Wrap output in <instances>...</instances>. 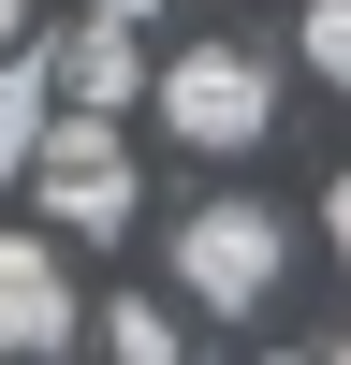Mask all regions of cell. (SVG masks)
I'll list each match as a JSON object with an SVG mask.
<instances>
[{"label": "cell", "instance_id": "cell-7", "mask_svg": "<svg viewBox=\"0 0 351 365\" xmlns=\"http://www.w3.org/2000/svg\"><path fill=\"white\" fill-rule=\"evenodd\" d=\"M103 365H176V322L146 307V292H117L103 307Z\"/></svg>", "mask_w": 351, "mask_h": 365}, {"label": "cell", "instance_id": "cell-6", "mask_svg": "<svg viewBox=\"0 0 351 365\" xmlns=\"http://www.w3.org/2000/svg\"><path fill=\"white\" fill-rule=\"evenodd\" d=\"M44 132H58V73L44 58H0V175L44 161Z\"/></svg>", "mask_w": 351, "mask_h": 365}, {"label": "cell", "instance_id": "cell-4", "mask_svg": "<svg viewBox=\"0 0 351 365\" xmlns=\"http://www.w3.org/2000/svg\"><path fill=\"white\" fill-rule=\"evenodd\" d=\"M73 278H58V249H29V234H0V365H44L73 351Z\"/></svg>", "mask_w": 351, "mask_h": 365}, {"label": "cell", "instance_id": "cell-11", "mask_svg": "<svg viewBox=\"0 0 351 365\" xmlns=\"http://www.w3.org/2000/svg\"><path fill=\"white\" fill-rule=\"evenodd\" d=\"M322 365H351V336H337V351H322Z\"/></svg>", "mask_w": 351, "mask_h": 365}, {"label": "cell", "instance_id": "cell-5", "mask_svg": "<svg viewBox=\"0 0 351 365\" xmlns=\"http://www.w3.org/2000/svg\"><path fill=\"white\" fill-rule=\"evenodd\" d=\"M44 73H58V103H88V117H117L146 88V44H132V0H103V15L73 29V44H44Z\"/></svg>", "mask_w": 351, "mask_h": 365}, {"label": "cell", "instance_id": "cell-2", "mask_svg": "<svg viewBox=\"0 0 351 365\" xmlns=\"http://www.w3.org/2000/svg\"><path fill=\"white\" fill-rule=\"evenodd\" d=\"M161 117H176L190 161H234V146L278 132V58L263 44H176L161 58Z\"/></svg>", "mask_w": 351, "mask_h": 365}, {"label": "cell", "instance_id": "cell-8", "mask_svg": "<svg viewBox=\"0 0 351 365\" xmlns=\"http://www.w3.org/2000/svg\"><path fill=\"white\" fill-rule=\"evenodd\" d=\"M292 44H307L322 88H351V0H307V29H292Z\"/></svg>", "mask_w": 351, "mask_h": 365}, {"label": "cell", "instance_id": "cell-3", "mask_svg": "<svg viewBox=\"0 0 351 365\" xmlns=\"http://www.w3.org/2000/svg\"><path fill=\"white\" fill-rule=\"evenodd\" d=\"M29 190H44V220L58 234H132V161H117V117H88V103H58V132H44V161H29Z\"/></svg>", "mask_w": 351, "mask_h": 365}, {"label": "cell", "instance_id": "cell-1", "mask_svg": "<svg viewBox=\"0 0 351 365\" xmlns=\"http://www.w3.org/2000/svg\"><path fill=\"white\" fill-rule=\"evenodd\" d=\"M278 263H292V220H278V205H249V190H220V205L176 220V292L220 307V322L278 307Z\"/></svg>", "mask_w": 351, "mask_h": 365}, {"label": "cell", "instance_id": "cell-10", "mask_svg": "<svg viewBox=\"0 0 351 365\" xmlns=\"http://www.w3.org/2000/svg\"><path fill=\"white\" fill-rule=\"evenodd\" d=\"M322 234H337V249H351V175H337V190H322Z\"/></svg>", "mask_w": 351, "mask_h": 365}, {"label": "cell", "instance_id": "cell-9", "mask_svg": "<svg viewBox=\"0 0 351 365\" xmlns=\"http://www.w3.org/2000/svg\"><path fill=\"white\" fill-rule=\"evenodd\" d=\"M0 58H29V0H0Z\"/></svg>", "mask_w": 351, "mask_h": 365}]
</instances>
